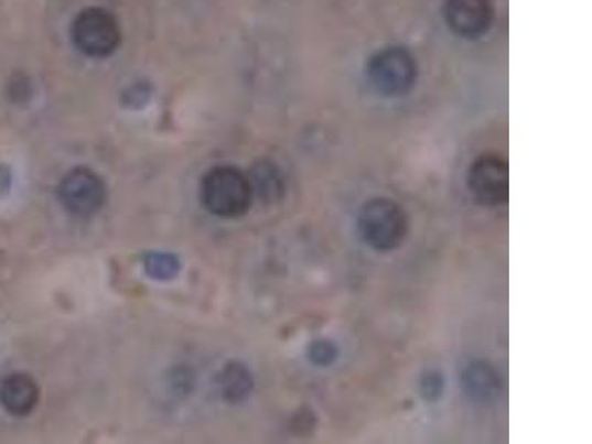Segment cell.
<instances>
[{"mask_svg":"<svg viewBox=\"0 0 592 444\" xmlns=\"http://www.w3.org/2000/svg\"><path fill=\"white\" fill-rule=\"evenodd\" d=\"M201 201L215 217H244L254 201L248 175L235 166L212 167L202 178Z\"/></svg>","mask_w":592,"mask_h":444,"instance_id":"1","label":"cell"},{"mask_svg":"<svg viewBox=\"0 0 592 444\" xmlns=\"http://www.w3.org/2000/svg\"><path fill=\"white\" fill-rule=\"evenodd\" d=\"M357 227L367 246L378 252H390L408 236V215L395 201L376 197L358 210Z\"/></svg>","mask_w":592,"mask_h":444,"instance_id":"2","label":"cell"},{"mask_svg":"<svg viewBox=\"0 0 592 444\" xmlns=\"http://www.w3.org/2000/svg\"><path fill=\"white\" fill-rule=\"evenodd\" d=\"M367 80L384 97H401L413 88L418 67L413 55L401 46L384 47L366 66Z\"/></svg>","mask_w":592,"mask_h":444,"instance_id":"3","label":"cell"},{"mask_svg":"<svg viewBox=\"0 0 592 444\" xmlns=\"http://www.w3.org/2000/svg\"><path fill=\"white\" fill-rule=\"evenodd\" d=\"M72 39L86 57L107 58L118 50L122 32L110 11L93 7L76 15L72 25Z\"/></svg>","mask_w":592,"mask_h":444,"instance_id":"4","label":"cell"},{"mask_svg":"<svg viewBox=\"0 0 592 444\" xmlns=\"http://www.w3.org/2000/svg\"><path fill=\"white\" fill-rule=\"evenodd\" d=\"M58 197L67 213L75 217L89 218L99 213L106 204V183L89 167H75L67 172L60 183Z\"/></svg>","mask_w":592,"mask_h":444,"instance_id":"5","label":"cell"},{"mask_svg":"<svg viewBox=\"0 0 592 444\" xmlns=\"http://www.w3.org/2000/svg\"><path fill=\"white\" fill-rule=\"evenodd\" d=\"M469 188L480 205H505L509 197V167L503 158L483 154L471 163Z\"/></svg>","mask_w":592,"mask_h":444,"instance_id":"6","label":"cell"},{"mask_svg":"<svg viewBox=\"0 0 592 444\" xmlns=\"http://www.w3.org/2000/svg\"><path fill=\"white\" fill-rule=\"evenodd\" d=\"M444 19L458 36L482 37L494 23V6L491 0H444Z\"/></svg>","mask_w":592,"mask_h":444,"instance_id":"7","label":"cell"},{"mask_svg":"<svg viewBox=\"0 0 592 444\" xmlns=\"http://www.w3.org/2000/svg\"><path fill=\"white\" fill-rule=\"evenodd\" d=\"M462 391L475 403H494L504 391L503 377L494 365L486 360H471L460 373Z\"/></svg>","mask_w":592,"mask_h":444,"instance_id":"8","label":"cell"},{"mask_svg":"<svg viewBox=\"0 0 592 444\" xmlns=\"http://www.w3.org/2000/svg\"><path fill=\"white\" fill-rule=\"evenodd\" d=\"M39 402V387L25 373L8 375L0 381V404L14 416H28Z\"/></svg>","mask_w":592,"mask_h":444,"instance_id":"9","label":"cell"},{"mask_svg":"<svg viewBox=\"0 0 592 444\" xmlns=\"http://www.w3.org/2000/svg\"><path fill=\"white\" fill-rule=\"evenodd\" d=\"M248 180L254 197L266 204L282 199L284 193V176L280 167L271 161H259L250 167Z\"/></svg>","mask_w":592,"mask_h":444,"instance_id":"10","label":"cell"},{"mask_svg":"<svg viewBox=\"0 0 592 444\" xmlns=\"http://www.w3.org/2000/svg\"><path fill=\"white\" fill-rule=\"evenodd\" d=\"M218 390L222 398L230 404L244 403L254 391V377L240 361H230L218 375Z\"/></svg>","mask_w":592,"mask_h":444,"instance_id":"11","label":"cell"},{"mask_svg":"<svg viewBox=\"0 0 592 444\" xmlns=\"http://www.w3.org/2000/svg\"><path fill=\"white\" fill-rule=\"evenodd\" d=\"M144 269L150 278L155 280H171L179 275L181 262L174 253L151 252L146 257Z\"/></svg>","mask_w":592,"mask_h":444,"instance_id":"12","label":"cell"},{"mask_svg":"<svg viewBox=\"0 0 592 444\" xmlns=\"http://www.w3.org/2000/svg\"><path fill=\"white\" fill-rule=\"evenodd\" d=\"M306 355H309L311 364L319 366V368H327L338 360L340 350L334 340L320 338L310 344Z\"/></svg>","mask_w":592,"mask_h":444,"instance_id":"13","label":"cell"},{"mask_svg":"<svg viewBox=\"0 0 592 444\" xmlns=\"http://www.w3.org/2000/svg\"><path fill=\"white\" fill-rule=\"evenodd\" d=\"M422 399L426 402L434 403L442 399L444 392V377L439 370H427L422 375L421 383H419Z\"/></svg>","mask_w":592,"mask_h":444,"instance_id":"14","label":"cell"},{"mask_svg":"<svg viewBox=\"0 0 592 444\" xmlns=\"http://www.w3.org/2000/svg\"><path fill=\"white\" fill-rule=\"evenodd\" d=\"M123 105L129 109H141L151 98V88L147 84L132 85L131 88L125 90Z\"/></svg>","mask_w":592,"mask_h":444,"instance_id":"15","label":"cell"}]
</instances>
